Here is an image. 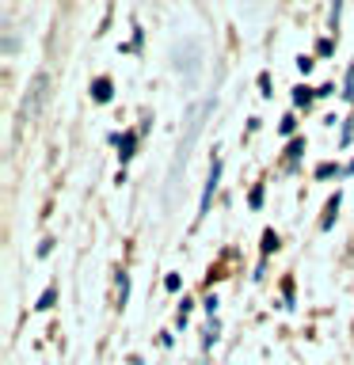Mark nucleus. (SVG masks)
<instances>
[{"instance_id":"1","label":"nucleus","mask_w":354,"mask_h":365,"mask_svg":"<svg viewBox=\"0 0 354 365\" xmlns=\"http://www.w3.org/2000/svg\"><path fill=\"white\" fill-rule=\"evenodd\" d=\"M217 179H221V156H213V164H210V179H206V190H202V205H198L202 213H210V198H213V190H217Z\"/></svg>"},{"instance_id":"2","label":"nucleus","mask_w":354,"mask_h":365,"mask_svg":"<svg viewBox=\"0 0 354 365\" xmlns=\"http://www.w3.org/2000/svg\"><path fill=\"white\" fill-rule=\"evenodd\" d=\"M91 96H96V103H111V80H96V84H91Z\"/></svg>"},{"instance_id":"3","label":"nucleus","mask_w":354,"mask_h":365,"mask_svg":"<svg viewBox=\"0 0 354 365\" xmlns=\"http://www.w3.org/2000/svg\"><path fill=\"white\" fill-rule=\"evenodd\" d=\"M133 145H137V133H126V137H118V148H122L118 156H122V164L133 156Z\"/></svg>"},{"instance_id":"4","label":"nucleus","mask_w":354,"mask_h":365,"mask_svg":"<svg viewBox=\"0 0 354 365\" xmlns=\"http://www.w3.org/2000/svg\"><path fill=\"white\" fill-rule=\"evenodd\" d=\"M308 99H313V91H308V88H293V103H297V107H305Z\"/></svg>"},{"instance_id":"5","label":"nucleus","mask_w":354,"mask_h":365,"mask_svg":"<svg viewBox=\"0 0 354 365\" xmlns=\"http://www.w3.org/2000/svg\"><path fill=\"white\" fill-rule=\"evenodd\" d=\"M274 247H278V236H274V232H263V251H274Z\"/></svg>"},{"instance_id":"6","label":"nucleus","mask_w":354,"mask_h":365,"mask_svg":"<svg viewBox=\"0 0 354 365\" xmlns=\"http://www.w3.org/2000/svg\"><path fill=\"white\" fill-rule=\"evenodd\" d=\"M305 153V141H301V137H297V141L290 145V160H297V156H301Z\"/></svg>"},{"instance_id":"7","label":"nucleus","mask_w":354,"mask_h":365,"mask_svg":"<svg viewBox=\"0 0 354 365\" xmlns=\"http://www.w3.org/2000/svg\"><path fill=\"white\" fill-rule=\"evenodd\" d=\"M248 202H251V210H259V205H263V187L251 190V198H248Z\"/></svg>"},{"instance_id":"8","label":"nucleus","mask_w":354,"mask_h":365,"mask_svg":"<svg viewBox=\"0 0 354 365\" xmlns=\"http://www.w3.org/2000/svg\"><path fill=\"white\" fill-rule=\"evenodd\" d=\"M316 175H320V179H328V175H335V164H320V168H316Z\"/></svg>"},{"instance_id":"9","label":"nucleus","mask_w":354,"mask_h":365,"mask_svg":"<svg viewBox=\"0 0 354 365\" xmlns=\"http://www.w3.org/2000/svg\"><path fill=\"white\" fill-rule=\"evenodd\" d=\"M164 289H171V293L179 289V274H168V278H164Z\"/></svg>"},{"instance_id":"10","label":"nucleus","mask_w":354,"mask_h":365,"mask_svg":"<svg viewBox=\"0 0 354 365\" xmlns=\"http://www.w3.org/2000/svg\"><path fill=\"white\" fill-rule=\"evenodd\" d=\"M50 304H54V289H46V293H42V301H39V308H50Z\"/></svg>"}]
</instances>
